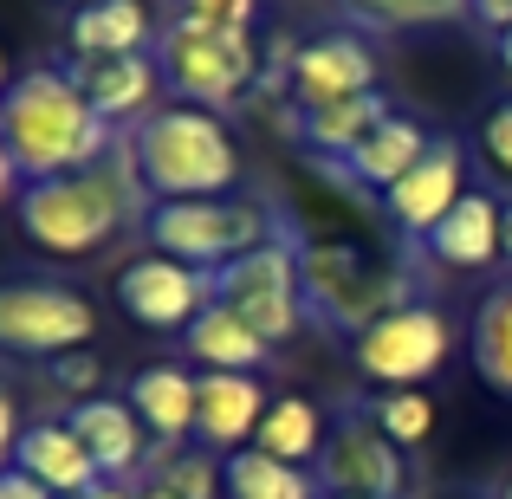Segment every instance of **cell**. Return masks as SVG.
<instances>
[{"mask_svg": "<svg viewBox=\"0 0 512 499\" xmlns=\"http://www.w3.org/2000/svg\"><path fill=\"white\" fill-rule=\"evenodd\" d=\"M344 20L370 33H415V26H454L474 13V0H338Z\"/></svg>", "mask_w": 512, "mask_h": 499, "instance_id": "4316f807", "label": "cell"}, {"mask_svg": "<svg viewBox=\"0 0 512 499\" xmlns=\"http://www.w3.org/2000/svg\"><path fill=\"white\" fill-rule=\"evenodd\" d=\"M13 467H20V474H33L39 487L59 493V499H85L91 487H104L98 461H91L85 435H78L72 422H33L20 435V448H13Z\"/></svg>", "mask_w": 512, "mask_h": 499, "instance_id": "ac0fdd59", "label": "cell"}, {"mask_svg": "<svg viewBox=\"0 0 512 499\" xmlns=\"http://www.w3.org/2000/svg\"><path fill=\"white\" fill-rule=\"evenodd\" d=\"M65 39H72V59H130L156 39V20L143 0H98V7L72 13Z\"/></svg>", "mask_w": 512, "mask_h": 499, "instance_id": "7402d4cb", "label": "cell"}, {"mask_svg": "<svg viewBox=\"0 0 512 499\" xmlns=\"http://www.w3.org/2000/svg\"><path fill=\"white\" fill-rule=\"evenodd\" d=\"M325 435H331V422L318 415V402L299 396V389H286V396H273V409H266L253 448L273 454V461H286V467H305V461H318Z\"/></svg>", "mask_w": 512, "mask_h": 499, "instance_id": "cb8c5ba5", "label": "cell"}, {"mask_svg": "<svg viewBox=\"0 0 512 499\" xmlns=\"http://www.w3.org/2000/svg\"><path fill=\"white\" fill-rule=\"evenodd\" d=\"M480 150H487V163L512 182V98L487 111V124H480Z\"/></svg>", "mask_w": 512, "mask_h": 499, "instance_id": "1f68e13d", "label": "cell"}, {"mask_svg": "<svg viewBox=\"0 0 512 499\" xmlns=\"http://www.w3.org/2000/svg\"><path fill=\"white\" fill-rule=\"evenodd\" d=\"M312 480H318V493H331V499H402L409 493L402 448L376 428L370 409H357V402L344 409V422H331Z\"/></svg>", "mask_w": 512, "mask_h": 499, "instance_id": "30bf717a", "label": "cell"}, {"mask_svg": "<svg viewBox=\"0 0 512 499\" xmlns=\"http://www.w3.org/2000/svg\"><path fill=\"white\" fill-rule=\"evenodd\" d=\"M137 499H175V493H163V487H137Z\"/></svg>", "mask_w": 512, "mask_h": 499, "instance_id": "60d3db41", "label": "cell"}, {"mask_svg": "<svg viewBox=\"0 0 512 499\" xmlns=\"http://www.w3.org/2000/svg\"><path fill=\"white\" fill-rule=\"evenodd\" d=\"M65 72L78 78V91L91 98V111L104 124H130V117H150L156 111V85H163V65L150 52H130V59H65Z\"/></svg>", "mask_w": 512, "mask_h": 499, "instance_id": "e0dca14e", "label": "cell"}, {"mask_svg": "<svg viewBox=\"0 0 512 499\" xmlns=\"http://www.w3.org/2000/svg\"><path fill=\"white\" fill-rule=\"evenodd\" d=\"M299 286H305V318L350 337V344H357L376 318L409 305L396 273H376L357 247H338V240H305L299 247Z\"/></svg>", "mask_w": 512, "mask_h": 499, "instance_id": "277c9868", "label": "cell"}, {"mask_svg": "<svg viewBox=\"0 0 512 499\" xmlns=\"http://www.w3.org/2000/svg\"><path fill=\"white\" fill-rule=\"evenodd\" d=\"M85 499H137V487H130V480H104V487H91Z\"/></svg>", "mask_w": 512, "mask_h": 499, "instance_id": "8d00e7d4", "label": "cell"}, {"mask_svg": "<svg viewBox=\"0 0 512 499\" xmlns=\"http://www.w3.org/2000/svg\"><path fill=\"white\" fill-rule=\"evenodd\" d=\"M448 350H454V325L435 312V305L409 299L402 312L376 318V325L350 344V363L383 389H422L428 376L448 363Z\"/></svg>", "mask_w": 512, "mask_h": 499, "instance_id": "9c48e42d", "label": "cell"}, {"mask_svg": "<svg viewBox=\"0 0 512 499\" xmlns=\"http://www.w3.org/2000/svg\"><path fill=\"white\" fill-rule=\"evenodd\" d=\"M20 169H13V156H7V143H0V208H7V201H20Z\"/></svg>", "mask_w": 512, "mask_h": 499, "instance_id": "d590c367", "label": "cell"}, {"mask_svg": "<svg viewBox=\"0 0 512 499\" xmlns=\"http://www.w3.org/2000/svg\"><path fill=\"white\" fill-rule=\"evenodd\" d=\"M493 52H500V65H506V78H512V33H500V39H493Z\"/></svg>", "mask_w": 512, "mask_h": 499, "instance_id": "74e56055", "label": "cell"}, {"mask_svg": "<svg viewBox=\"0 0 512 499\" xmlns=\"http://www.w3.org/2000/svg\"><path fill=\"white\" fill-rule=\"evenodd\" d=\"M182 350H188V363H195L201 376H208V370H227V376H260V363L273 357V344H266V337L253 331L247 318H234L227 305H208V312H201L195 325L182 331Z\"/></svg>", "mask_w": 512, "mask_h": 499, "instance_id": "44dd1931", "label": "cell"}, {"mask_svg": "<svg viewBox=\"0 0 512 499\" xmlns=\"http://www.w3.org/2000/svg\"><path fill=\"white\" fill-rule=\"evenodd\" d=\"M506 266H512V201H506Z\"/></svg>", "mask_w": 512, "mask_h": 499, "instance_id": "ab89813d", "label": "cell"}, {"mask_svg": "<svg viewBox=\"0 0 512 499\" xmlns=\"http://www.w3.org/2000/svg\"><path fill=\"white\" fill-rule=\"evenodd\" d=\"M124 143L150 201H227V188L240 182V150L227 124L195 104H156Z\"/></svg>", "mask_w": 512, "mask_h": 499, "instance_id": "3957f363", "label": "cell"}, {"mask_svg": "<svg viewBox=\"0 0 512 499\" xmlns=\"http://www.w3.org/2000/svg\"><path fill=\"white\" fill-rule=\"evenodd\" d=\"M124 402L137 409V422L150 428V441L163 448H188L195 441V409H201V376L188 363H143L130 376Z\"/></svg>", "mask_w": 512, "mask_h": 499, "instance_id": "2e32d148", "label": "cell"}, {"mask_svg": "<svg viewBox=\"0 0 512 499\" xmlns=\"http://www.w3.org/2000/svg\"><path fill=\"white\" fill-rule=\"evenodd\" d=\"M65 7H78V13H85V7H98V0H65Z\"/></svg>", "mask_w": 512, "mask_h": 499, "instance_id": "b9f144b4", "label": "cell"}, {"mask_svg": "<svg viewBox=\"0 0 512 499\" xmlns=\"http://www.w3.org/2000/svg\"><path fill=\"white\" fill-rule=\"evenodd\" d=\"M150 208L156 201L143 188L137 163H130V143H124V163H98L85 175H59V182H26L20 201H13L20 234L52 260H85L104 240L124 234L137 214L150 221Z\"/></svg>", "mask_w": 512, "mask_h": 499, "instance_id": "7a4b0ae2", "label": "cell"}, {"mask_svg": "<svg viewBox=\"0 0 512 499\" xmlns=\"http://www.w3.org/2000/svg\"><path fill=\"white\" fill-rule=\"evenodd\" d=\"M98 312L85 292L52 286V279H0V350L13 357H65V350H91Z\"/></svg>", "mask_w": 512, "mask_h": 499, "instance_id": "ba28073f", "label": "cell"}, {"mask_svg": "<svg viewBox=\"0 0 512 499\" xmlns=\"http://www.w3.org/2000/svg\"><path fill=\"white\" fill-rule=\"evenodd\" d=\"M474 370L493 396L512 402V279H500L474 312Z\"/></svg>", "mask_w": 512, "mask_h": 499, "instance_id": "d4e9b609", "label": "cell"}, {"mask_svg": "<svg viewBox=\"0 0 512 499\" xmlns=\"http://www.w3.org/2000/svg\"><path fill=\"white\" fill-rule=\"evenodd\" d=\"M117 305L143 331H188L214 305V279L182 266V260H169V253H143V260H130L117 273Z\"/></svg>", "mask_w": 512, "mask_h": 499, "instance_id": "8fae6325", "label": "cell"}, {"mask_svg": "<svg viewBox=\"0 0 512 499\" xmlns=\"http://www.w3.org/2000/svg\"><path fill=\"white\" fill-rule=\"evenodd\" d=\"M221 454H208L201 441H188V448H163L156 454V480L150 487H163L175 499H221L227 493V474H221Z\"/></svg>", "mask_w": 512, "mask_h": 499, "instance_id": "83f0119b", "label": "cell"}, {"mask_svg": "<svg viewBox=\"0 0 512 499\" xmlns=\"http://www.w3.org/2000/svg\"><path fill=\"white\" fill-rule=\"evenodd\" d=\"M221 474H227V499H325L305 467H286V461H273V454H260V448L227 454Z\"/></svg>", "mask_w": 512, "mask_h": 499, "instance_id": "484cf974", "label": "cell"}, {"mask_svg": "<svg viewBox=\"0 0 512 499\" xmlns=\"http://www.w3.org/2000/svg\"><path fill=\"white\" fill-rule=\"evenodd\" d=\"M0 499H59V493H46L33 474H20V467H7L0 474Z\"/></svg>", "mask_w": 512, "mask_h": 499, "instance_id": "836d02e7", "label": "cell"}, {"mask_svg": "<svg viewBox=\"0 0 512 499\" xmlns=\"http://www.w3.org/2000/svg\"><path fill=\"white\" fill-rule=\"evenodd\" d=\"M52 383H59L65 396L91 402V396H98V383H104V363L91 357V350H65V357H52Z\"/></svg>", "mask_w": 512, "mask_h": 499, "instance_id": "4dcf8cb0", "label": "cell"}, {"mask_svg": "<svg viewBox=\"0 0 512 499\" xmlns=\"http://www.w3.org/2000/svg\"><path fill=\"white\" fill-rule=\"evenodd\" d=\"M0 143H7L20 182H59V175L111 163L117 130L91 111V98L65 65H39V72H20L0 98Z\"/></svg>", "mask_w": 512, "mask_h": 499, "instance_id": "6da1fadb", "label": "cell"}, {"mask_svg": "<svg viewBox=\"0 0 512 499\" xmlns=\"http://www.w3.org/2000/svg\"><path fill=\"white\" fill-rule=\"evenodd\" d=\"M299 247L305 240L273 234L266 247L240 253L234 266L214 273V305H227L234 318H247L266 344H286L305 325V286H299Z\"/></svg>", "mask_w": 512, "mask_h": 499, "instance_id": "52a82bcc", "label": "cell"}, {"mask_svg": "<svg viewBox=\"0 0 512 499\" xmlns=\"http://www.w3.org/2000/svg\"><path fill=\"white\" fill-rule=\"evenodd\" d=\"M156 65H163V85L195 111L221 117L227 104H240L260 78V52H253V33H201V26H163V46H156Z\"/></svg>", "mask_w": 512, "mask_h": 499, "instance_id": "8992f818", "label": "cell"}, {"mask_svg": "<svg viewBox=\"0 0 512 499\" xmlns=\"http://www.w3.org/2000/svg\"><path fill=\"white\" fill-rule=\"evenodd\" d=\"M325 499H331V493H325Z\"/></svg>", "mask_w": 512, "mask_h": 499, "instance_id": "ee69618b", "label": "cell"}, {"mask_svg": "<svg viewBox=\"0 0 512 499\" xmlns=\"http://www.w3.org/2000/svg\"><path fill=\"white\" fill-rule=\"evenodd\" d=\"M13 91V72H7V46H0V98Z\"/></svg>", "mask_w": 512, "mask_h": 499, "instance_id": "f35d334b", "label": "cell"}, {"mask_svg": "<svg viewBox=\"0 0 512 499\" xmlns=\"http://www.w3.org/2000/svg\"><path fill=\"white\" fill-rule=\"evenodd\" d=\"M500 499H512V480H506V487H500Z\"/></svg>", "mask_w": 512, "mask_h": 499, "instance_id": "7bdbcfd3", "label": "cell"}, {"mask_svg": "<svg viewBox=\"0 0 512 499\" xmlns=\"http://www.w3.org/2000/svg\"><path fill=\"white\" fill-rule=\"evenodd\" d=\"M474 20L487 26L493 39H500V33H512V0H474Z\"/></svg>", "mask_w": 512, "mask_h": 499, "instance_id": "e575fe53", "label": "cell"}, {"mask_svg": "<svg viewBox=\"0 0 512 499\" xmlns=\"http://www.w3.org/2000/svg\"><path fill=\"white\" fill-rule=\"evenodd\" d=\"M260 0H175L169 26H201V33H247Z\"/></svg>", "mask_w": 512, "mask_h": 499, "instance_id": "f546056e", "label": "cell"}, {"mask_svg": "<svg viewBox=\"0 0 512 499\" xmlns=\"http://www.w3.org/2000/svg\"><path fill=\"white\" fill-rule=\"evenodd\" d=\"M370 415L396 448H422L428 428H435V396H428V389H383V396L370 402Z\"/></svg>", "mask_w": 512, "mask_h": 499, "instance_id": "f1b7e54d", "label": "cell"}, {"mask_svg": "<svg viewBox=\"0 0 512 499\" xmlns=\"http://www.w3.org/2000/svg\"><path fill=\"white\" fill-rule=\"evenodd\" d=\"M143 234H150V253H169V260L214 279L240 253L266 247L273 221H266V208H247V201H156Z\"/></svg>", "mask_w": 512, "mask_h": 499, "instance_id": "5b68a950", "label": "cell"}, {"mask_svg": "<svg viewBox=\"0 0 512 499\" xmlns=\"http://www.w3.org/2000/svg\"><path fill=\"white\" fill-rule=\"evenodd\" d=\"M428 130H422V117H402V111H389L383 124L370 130V137L357 143V150L344 156V175L350 182H363V188H376V195H389V188L402 182L415 163L428 156Z\"/></svg>", "mask_w": 512, "mask_h": 499, "instance_id": "ffe728a7", "label": "cell"}, {"mask_svg": "<svg viewBox=\"0 0 512 499\" xmlns=\"http://www.w3.org/2000/svg\"><path fill=\"white\" fill-rule=\"evenodd\" d=\"M428 260L454 266V273H493L506 260V201H493L487 188H467L461 208L422 240Z\"/></svg>", "mask_w": 512, "mask_h": 499, "instance_id": "9a60e30c", "label": "cell"}, {"mask_svg": "<svg viewBox=\"0 0 512 499\" xmlns=\"http://www.w3.org/2000/svg\"><path fill=\"white\" fill-rule=\"evenodd\" d=\"M383 117H389V98H383V91H357V98H338V104H312V111H299V137L312 143L318 156L344 163V156L357 150V143L370 137Z\"/></svg>", "mask_w": 512, "mask_h": 499, "instance_id": "603a6c76", "label": "cell"}, {"mask_svg": "<svg viewBox=\"0 0 512 499\" xmlns=\"http://www.w3.org/2000/svg\"><path fill=\"white\" fill-rule=\"evenodd\" d=\"M65 422L85 435V448H91V461H98L104 480H130L143 467V454H150V428L137 422V409H130L124 396H91V402H78Z\"/></svg>", "mask_w": 512, "mask_h": 499, "instance_id": "d6986e66", "label": "cell"}, {"mask_svg": "<svg viewBox=\"0 0 512 499\" xmlns=\"http://www.w3.org/2000/svg\"><path fill=\"white\" fill-rule=\"evenodd\" d=\"M20 435H26V428H20V402L0 389V474L13 467V448H20Z\"/></svg>", "mask_w": 512, "mask_h": 499, "instance_id": "d6a6232c", "label": "cell"}, {"mask_svg": "<svg viewBox=\"0 0 512 499\" xmlns=\"http://www.w3.org/2000/svg\"><path fill=\"white\" fill-rule=\"evenodd\" d=\"M286 85L299 98V111L357 98V91H376V52L357 33H318L286 59Z\"/></svg>", "mask_w": 512, "mask_h": 499, "instance_id": "4fadbf2b", "label": "cell"}, {"mask_svg": "<svg viewBox=\"0 0 512 499\" xmlns=\"http://www.w3.org/2000/svg\"><path fill=\"white\" fill-rule=\"evenodd\" d=\"M266 409H273V396H266L260 376H227V370H208L201 376V409H195V441L208 454H240L253 448V435H260Z\"/></svg>", "mask_w": 512, "mask_h": 499, "instance_id": "5bb4252c", "label": "cell"}, {"mask_svg": "<svg viewBox=\"0 0 512 499\" xmlns=\"http://www.w3.org/2000/svg\"><path fill=\"white\" fill-rule=\"evenodd\" d=\"M461 195H467V150H461L454 137H435L422 163H415V169L383 195V214L402 227V234L428 240L454 208H461Z\"/></svg>", "mask_w": 512, "mask_h": 499, "instance_id": "7c38bea8", "label": "cell"}]
</instances>
